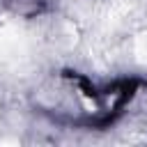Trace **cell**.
Masks as SVG:
<instances>
[{
	"instance_id": "6da1fadb",
	"label": "cell",
	"mask_w": 147,
	"mask_h": 147,
	"mask_svg": "<svg viewBox=\"0 0 147 147\" xmlns=\"http://www.w3.org/2000/svg\"><path fill=\"white\" fill-rule=\"evenodd\" d=\"M0 145H16V140H0Z\"/></svg>"
}]
</instances>
